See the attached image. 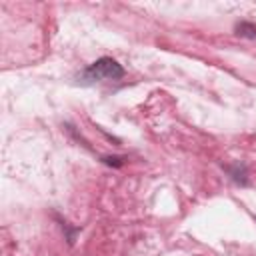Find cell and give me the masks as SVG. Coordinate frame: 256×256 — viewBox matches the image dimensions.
I'll use <instances>...</instances> for the list:
<instances>
[{
  "mask_svg": "<svg viewBox=\"0 0 256 256\" xmlns=\"http://www.w3.org/2000/svg\"><path fill=\"white\" fill-rule=\"evenodd\" d=\"M124 76V68L114 60V58H100L94 64H90L84 70V78L88 82L96 80H118Z\"/></svg>",
  "mask_w": 256,
  "mask_h": 256,
  "instance_id": "1",
  "label": "cell"
},
{
  "mask_svg": "<svg viewBox=\"0 0 256 256\" xmlns=\"http://www.w3.org/2000/svg\"><path fill=\"white\" fill-rule=\"evenodd\" d=\"M236 34L238 36H246V38H256V26L248 24V22H240L236 26Z\"/></svg>",
  "mask_w": 256,
  "mask_h": 256,
  "instance_id": "2",
  "label": "cell"
},
{
  "mask_svg": "<svg viewBox=\"0 0 256 256\" xmlns=\"http://www.w3.org/2000/svg\"><path fill=\"white\" fill-rule=\"evenodd\" d=\"M104 162H106V164H110V166H122V160H120V158H116V156H114V158H112V156H106V158H104Z\"/></svg>",
  "mask_w": 256,
  "mask_h": 256,
  "instance_id": "3",
  "label": "cell"
}]
</instances>
